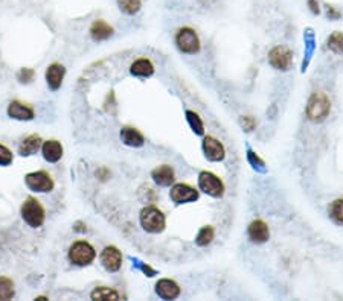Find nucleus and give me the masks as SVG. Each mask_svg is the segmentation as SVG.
I'll list each match as a JSON object with an SVG mask.
<instances>
[{
    "instance_id": "nucleus-28",
    "label": "nucleus",
    "mask_w": 343,
    "mask_h": 301,
    "mask_svg": "<svg viewBox=\"0 0 343 301\" xmlns=\"http://www.w3.org/2000/svg\"><path fill=\"white\" fill-rule=\"evenodd\" d=\"M186 116H188V120H189V123H191V127H193V130L197 131V134H203V123H201L200 117L195 114V113L188 111Z\"/></svg>"
},
{
    "instance_id": "nucleus-15",
    "label": "nucleus",
    "mask_w": 343,
    "mask_h": 301,
    "mask_svg": "<svg viewBox=\"0 0 343 301\" xmlns=\"http://www.w3.org/2000/svg\"><path fill=\"white\" fill-rule=\"evenodd\" d=\"M249 236L253 242L257 244H264L269 241V236H270V231H269V227H267V224L262 222V221H253L249 227Z\"/></svg>"
},
{
    "instance_id": "nucleus-13",
    "label": "nucleus",
    "mask_w": 343,
    "mask_h": 301,
    "mask_svg": "<svg viewBox=\"0 0 343 301\" xmlns=\"http://www.w3.org/2000/svg\"><path fill=\"white\" fill-rule=\"evenodd\" d=\"M203 150H205L206 157L212 161H220L224 158V148L214 137H206L205 142H203Z\"/></svg>"
},
{
    "instance_id": "nucleus-3",
    "label": "nucleus",
    "mask_w": 343,
    "mask_h": 301,
    "mask_svg": "<svg viewBox=\"0 0 343 301\" xmlns=\"http://www.w3.org/2000/svg\"><path fill=\"white\" fill-rule=\"evenodd\" d=\"M141 225L148 233H160L165 228V215L156 207H145L141 211Z\"/></svg>"
},
{
    "instance_id": "nucleus-17",
    "label": "nucleus",
    "mask_w": 343,
    "mask_h": 301,
    "mask_svg": "<svg viewBox=\"0 0 343 301\" xmlns=\"http://www.w3.org/2000/svg\"><path fill=\"white\" fill-rule=\"evenodd\" d=\"M42 148V139L40 135L32 134L28 135L26 139H23L20 146H19V154L23 157H28V155H34L38 152V149Z\"/></svg>"
},
{
    "instance_id": "nucleus-7",
    "label": "nucleus",
    "mask_w": 343,
    "mask_h": 301,
    "mask_svg": "<svg viewBox=\"0 0 343 301\" xmlns=\"http://www.w3.org/2000/svg\"><path fill=\"white\" fill-rule=\"evenodd\" d=\"M198 184H200V189L203 192L209 193L211 196H221L223 195V190H224L223 183L220 181V178H217L211 172H201L200 177H198Z\"/></svg>"
},
{
    "instance_id": "nucleus-12",
    "label": "nucleus",
    "mask_w": 343,
    "mask_h": 301,
    "mask_svg": "<svg viewBox=\"0 0 343 301\" xmlns=\"http://www.w3.org/2000/svg\"><path fill=\"white\" fill-rule=\"evenodd\" d=\"M8 116L16 120H32L34 110L28 105L19 102V100H14V102H11L8 107Z\"/></svg>"
},
{
    "instance_id": "nucleus-11",
    "label": "nucleus",
    "mask_w": 343,
    "mask_h": 301,
    "mask_svg": "<svg viewBox=\"0 0 343 301\" xmlns=\"http://www.w3.org/2000/svg\"><path fill=\"white\" fill-rule=\"evenodd\" d=\"M64 75H66V69L61 64L49 66L46 70V82L49 85V89L54 90V92L58 90L63 84V79H64Z\"/></svg>"
},
{
    "instance_id": "nucleus-22",
    "label": "nucleus",
    "mask_w": 343,
    "mask_h": 301,
    "mask_svg": "<svg viewBox=\"0 0 343 301\" xmlns=\"http://www.w3.org/2000/svg\"><path fill=\"white\" fill-rule=\"evenodd\" d=\"M119 9L127 16H134L142 6V0H118Z\"/></svg>"
},
{
    "instance_id": "nucleus-5",
    "label": "nucleus",
    "mask_w": 343,
    "mask_h": 301,
    "mask_svg": "<svg viewBox=\"0 0 343 301\" xmlns=\"http://www.w3.org/2000/svg\"><path fill=\"white\" fill-rule=\"evenodd\" d=\"M24 183H26V186L29 187L31 190L40 192V193H46V192H50L54 189L52 177H50V175L47 172H44V170L28 173L26 177H24Z\"/></svg>"
},
{
    "instance_id": "nucleus-26",
    "label": "nucleus",
    "mask_w": 343,
    "mask_h": 301,
    "mask_svg": "<svg viewBox=\"0 0 343 301\" xmlns=\"http://www.w3.org/2000/svg\"><path fill=\"white\" fill-rule=\"evenodd\" d=\"M328 46L331 50H334L336 54H343V34L342 32L333 34L328 40Z\"/></svg>"
},
{
    "instance_id": "nucleus-21",
    "label": "nucleus",
    "mask_w": 343,
    "mask_h": 301,
    "mask_svg": "<svg viewBox=\"0 0 343 301\" xmlns=\"http://www.w3.org/2000/svg\"><path fill=\"white\" fill-rule=\"evenodd\" d=\"M130 72L134 75V76H151L152 73H154V67L152 64L148 61V59H137L131 64V69Z\"/></svg>"
},
{
    "instance_id": "nucleus-18",
    "label": "nucleus",
    "mask_w": 343,
    "mask_h": 301,
    "mask_svg": "<svg viewBox=\"0 0 343 301\" xmlns=\"http://www.w3.org/2000/svg\"><path fill=\"white\" fill-rule=\"evenodd\" d=\"M43 157L49 163H57L63 157V146L57 140H47L43 145Z\"/></svg>"
},
{
    "instance_id": "nucleus-23",
    "label": "nucleus",
    "mask_w": 343,
    "mask_h": 301,
    "mask_svg": "<svg viewBox=\"0 0 343 301\" xmlns=\"http://www.w3.org/2000/svg\"><path fill=\"white\" fill-rule=\"evenodd\" d=\"M14 283L8 277H0V300H11L14 297Z\"/></svg>"
},
{
    "instance_id": "nucleus-25",
    "label": "nucleus",
    "mask_w": 343,
    "mask_h": 301,
    "mask_svg": "<svg viewBox=\"0 0 343 301\" xmlns=\"http://www.w3.org/2000/svg\"><path fill=\"white\" fill-rule=\"evenodd\" d=\"M92 298L93 300H119V295L116 291L108 289V287H96V289L92 292Z\"/></svg>"
},
{
    "instance_id": "nucleus-9",
    "label": "nucleus",
    "mask_w": 343,
    "mask_h": 301,
    "mask_svg": "<svg viewBox=\"0 0 343 301\" xmlns=\"http://www.w3.org/2000/svg\"><path fill=\"white\" fill-rule=\"evenodd\" d=\"M269 59L273 67L279 70H287L291 64V52L284 46H278L270 52Z\"/></svg>"
},
{
    "instance_id": "nucleus-20",
    "label": "nucleus",
    "mask_w": 343,
    "mask_h": 301,
    "mask_svg": "<svg viewBox=\"0 0 343 301\" xmlns=\"http://www.w3.org/2000/svg\"><path fill=\"white\" fill-rule=\"evenodd\" d=\"M121 139L125 145L129 146H142L144 145V135L139 132L136 128H130V127H125L121 131Z\"/></svg>"
},
{
    "instance_id": "nucleus-19",
    "label": "nucleus",
    "mask_w": 343,
    "mask_h": 301,
    "mask_svg": "<svg viewBox=\"0 0 343 301\" xmlns=\"http://www.w3.org/2000/svg\"><path fill=\"white\" fill-rule=\"evenodd\" d=\"M151 177H152V180H154V183L159 186H170L174 181V170L171 169V166L163 165V166H159L152 170Z\"/></svg>"
},
{
    "instance_id": "nucleus-1",
    "label": "nucleus",
    "mask_w": 343,
    "mask_h": 301,
    "mask_svg": "<svg viewBox=\"0 0 343 301\" xmlns=\"http://www.w3.org/2000/svg\"><path fill=\"white\" fill-rule=\"evenodd\" d=\"M21 218L23 221L26 222L29 227L32 228H40L42 225L44 224V218H46V213L43 206L40 204V201L35 199V198H28L24 203L21 204Z\"/></svg>"
},
{
    "instance_id": "nucleus-4",
    "label": "nucleus",
    "mask_w": 343,
    "mask_h": 301,
    "mask_svg": "<svg viewBox=\"0 0 343 301\" xmlns=\"http://www.w3.org/2000/svg\"><path fill=\"white\" fill-rule=\"evenodd\" d=\"M329 108H331V105H329V100L326 99L325 94H322V93L313 94V97L308 102V107H307L308 119L313 122L323 120L329 114Z\"/></svg>"
},
{
    "instance_id": "nucleus-24",
    "label": "nucleus",
    "mask_w": 343,
    "mask_h": 301,
    "mask_svg": "<svg viewBox=\"0 0 343 301\" xmlns=\"http://www.w3.org/2000/svg\"><path fill=\"white\" fill-rule=\"evenodd\" d=\"M328 211L334 222L343 225V199H336L334 203H331Z\"/></svg>"
},
{
    "instance_id": "nucleus-8",
    "label": "nucleus",
    "mask_w": 343,
    "mask_h": 301,
    "mask_svg": "<svg viewBox=\"0 0 343 301\" xmlns=\"http://www.w3.org/2000/svg\"><path fill=\"white\" fill-rule=\"evenodd\" d=\"M101 262H103V265L107 271L110 272H116L121 265H122V254L118 248L114 246H107L104 248L103 254H101Z\"/></svg>"
},
{
    "instance_id": "nucleus-10",
    "label": "nucleus",
    "mask_w": 343,
    "mask_h": 301,
    "mask_svg": "<svg viewBox=\"0 0 343 301\" xmlns=\"http://www.w3.org/2000/svg\"><path fill=\"white\" fill-rule=\"evenodd\" d=\"M197 198H198L197 190H194L188 184H175L171 190V199L177 204L191 203V201H195Z\"/></svg>"
},
{
    "instance_id": "nucleus-2",
    "label": "nucleus",
    "mask_w": 343,
    "mask_h": 301,
    "mask_svg": "<svg viewBox=\"0 0 343 301\" xmlns=\"http://www.w3.org/2000/svg\"><path fill=\"white\" fill-rule=\"evenodd\" d=\"M96 253L90 244L87 242H75L69 249V260L76 266H87L95 260Z\"/></svg>"
},
{
    "instance_id": "nucleus-30",
    "label": "nucleus",
    "mask_w": 343,
    "mask_h": 301,
    "mask_svg": "<svg viewBox=\"0 0 343 301\" xmlns=\"http://www.w3.org/2000/svg\"><path fill=\"white\" fill-rule=\"evenodd\" d=\"M34 76H35V73H34L32 69H21V70L17 73V79H19L20 82H23V84L32 82Z\"/></svg>"
},
{
    "instance_id": "nucleus-29",
    "label": "nucleus",
    "mask_w": 343,
    "mask_h": 301,
    "mask_svg": "<svg viewBox=\"0 0 343 301\" xmlns=\"http://www.w3.org/2000/svg\"><path fill=\"white\" fill-rule=\"evenodd\" d=\"M14 157H12V152L3 145H0V166H9Z\"/></svg>"
},
{
    "instance_id": "nucleus-14",
    "label": "nucleus",
    "mask_w": 343,
    "mask_h": 301,
    "mask_svg": "<svg viewBox=\"0 0 343 301\" xmlns=\"http://www.w3.org/2000/svg\"><path fill=\"white\" fill-rule=\"evenodd\" d=\"M156 292L160 298L163 300H174L179 297L180 294V287L177 286V283H174L172 280H159L156 284Z\"/></svg>"
},
{
    "instance_id": "nucleus-27",
    "label": "nucleus",
    "mask_w": 343,
    "mask_h": 301,
    "mask_svg": "<svg viewBox=\"0 0 343 301\" xmlns=\"http://www.w3.org/2000/svg\"><path fill=\"white\" fill-rule=\"evenodd\" d=\"M212 239H214V230L211 227H205V228H201V231L197 236V244L200 246H205V245L211 244Z\"/></svg>"
},
{
    "instance_id": "nucleus-16",
    "label": "nucleus",
    "mask_w": 343,
    "mask_h": 301,
    "mask_svg": "<svg viewBox=\"0 0 343 301\" xmlns=\"http://www.w3.org/2000/svg\"><path fill=\"white\" fill-rule=\"evenodd\" d=\"M90 35L95 41H104L113 35V28L104 20H95L90 26Z\"/></svg>"
},
{
    "instance_id": "nucleus-6",
    "label": "nucleus",
    "mask_w": 343,
    "mask_h": 301,
    "mask_svg": "<svg viewBox=\"0 0 343 301\" xmlns=\"http://www.w3.org/2000/svg\"><path fill=\"white\" fill-rule=\"evenodd\" d=\"M175 43L179 46V49L185 54H195L200 50V40L197 34L189 29V28H183L177 32L175 37Z\"/></svg>"
}]
</instances>
